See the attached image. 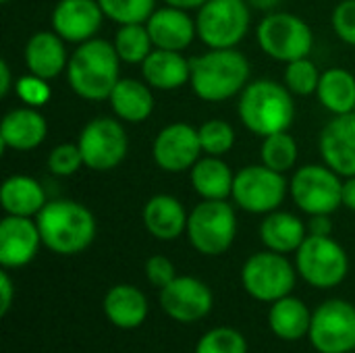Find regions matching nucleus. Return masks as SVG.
<instances>
[{"instance_id":"obj_1","label":"nucleus","mask_w":355,"mask_h":353,"mask_svg":"<svg viewBox=\"0 0 355 353\" xmlns=\"http://www.w3.org/2000/svg\"><path fill=\"white\" fill-rule=\"evenodd\" d=\"M67 79L79 98L89 102L108 100L121 79V58L114 44L102 37L77 44L69 56Z\"/></svg>"},{"instance_id":"obj_2","label":"nucleus","mask_w":355,"mask_h":353,"mask_svg":"<svg viewBox=\"0 0 355 353\" xmlns=\"http://www.w3.org/2000/svg\"><path fill=\"white\" fill-rule=\"evenodd\" d=\"M189 85L204 102H227L239 96L250 83V60L235 48H210L208 52L189 58Z\"/></svg>"},{"instance_id":"obj_3","label":"nucleus","mask_w":355,"mask_h":353,"mask_svg":"<svg viewBox=\"0 0 355 353\" xmlns=\"http://www.w3.org/2000/svg\"><path fill=\"white\" fill-rule=\"evenodd\" d=\"M44 248L58 256L85 252L98 233L96 216L75 200H50L35 216Z\"/></svg>"},{"instance_id":"obj_4","label":"nucleus","mask_w":355,"mask_h":353,"mask_svg":"<svg viewBox=\"0 0 355 353\" xmlns=\"http://www.w3.org/2000/svg\"><path fill=\"white\" fill-rule=\"evenodd\" d=\"M237 114L245 129L258 137L289 131L295 119L293 94L272 79H256L239 94Z\"/></svg>"},{"instance_id":"obj_5","label":"nucleus","mask_w":355,"mask_h":353,"mask_svg":"<svg viewBox=\"0 0 355 353\" xmlns=\"http://www.w3.org/2000/svg\"><path fill=\"white\" fill-rule=\"evenodd\" d=\"M185 235L202 256H223L237 237L235 208L227 200H202L189 212Z\"/></svg>"},{"instance_id":"obj_6","label":"nucleus","mask_w":355,"mask_h":353,"mask_svg":"<svg viewBox=\"0 0 355 353\" xmlns=\"http://www.w3.org/2000/svg\"><path fill=\"white\" fill-rule=\"evenodd\" d=\"M297 275L316 289H335L349 275V256L331 235H308L295 252Z\"/></svg>"},{"instance_id":"obj_7","label":"nucleus","mask_w":355,"mask_h":353,"mask_svg":"<svg viewBox=\"0 0 355 353\" xmlns=\"http://www.w3.org/2000/svg\"><path fill=\"white\" fill-rule=\"evenodd\" d=\"M256 40L266 56L285 64L310 56L314 48L310 25L302 17L285 10L268 12L256 27Z\"/></svg>"},{"instance_id":"obj_8","label":"nucleus","mask_w":355,"mask_h":353,"mask_svg":"<svg viewBox=\"0 0 355 353\" xmlns=\"http://www.w3.org/2000/svg\"><path fill=\"white\" fill-rule=\"evenodd\" d=\"M297 268L279 252H258L241 266V285L256 302L272 304L293 293L297 283Z\"/></svg>"},{"instance_id":"obj_9","label":"nucleus","mask_w":355,"mask_h":353,"mask_svg":"<svg viewBox=\"0 0 355 353\" xmlns=\"http://www.w3.org/2000/svg\"><path fill=\"white\" fill-rule=\"evenodd\" d=\"M289 196L308 216L333 214L343 206V181L327 164H306L293 173Z\"/></svg>"},{"instance_id":"obj_10","label":"nucleus","mask_w":355,"mask_h":353,"mask_svg":"<svg viewBox=\"0 0 355 353\" xmlns=\"http://www.w3.org/2000/svg\"><path fill=\"white\" fill-rule=\"evenodd\" d=\"M77 146L81 150L83 164L89 171L108 173L125 160L129 137L121 119L94 117L79 131Z\"/></svg>"},{"instance_id":"obj_11","label":"nucleus","mask_w":355,"mask_h":353,"mask_svg":"<svg viewBox=\"0 0 355 353\" xmlns=\"http://www.w3.org/2000/svg\"><path fill=\"white\" fill-rule=\"evenodd\" d=\"M289 193V183L283 173L266 164H250L235 173L233 202L250 214H270L279 210Z\"/></svg>"},{"instance_id":"obj_12","label":"nucleus","mask_w":355,"mask_h":353,"mask_svg":"<svg viewBox=\"0 0 355 353\" xmlns=\"http://www.w3.org/2000/svg\"><path fill=\"white\" fill-rule=\"evenodd\" d=\"M198 37L208 48H235L250 31L245 0H208L198 8Z\"/></svg>"},{"instance_id":"obj_13","label":"nucleus","mask_w":355,"mask_h":353,"mask_svg":"<svg viewBox=\"0 0 355 353\" xmlns=\"http://www.w3.org/2000/svg\"><path fill=\"white\" fill-rule=\"evenodd\" d=\"M308 339L318 353L355 352V306L347 300H327L312 312Z\"/></svg>"},{"instance_id":"obj_14","label":"nucleus","mask_w":355,"mask_h":353,"mask_svg":"<svg viewBox=\"0 0 355 353\" xmlns=\"http://www.w3.org/2000/svg\"><path fill=\"white\" fill-rule=\"evenodd\" d=\"M158 302L162 312L171 320L181 325H193L204 320L212 312L214 293L198 277L183 275L160 289Z\"/></svg>"},{"instance_id":"obj_15","label":"nucleus","mask_w":355,"mask_h":353,"mask_svg":"<svg viewBox=\"0 0 355 353\" xmlns=\"http://www.w3.org/2000/svg\"><path fill=\"white\" fill-rule=\"evenodd\" d=\"M200 133L187 123H171L158 131L152 144V156L158 169L171 175L191 171L202 158Z\"/></svg>"},{"instance_id":"obj_16","label":"nucleus","mask_w":355,"mask_h":353,"mask_svg":"<svg viewBox=\"0 0 355 353\" xmlns=\"http://www.w3.org/2000/svg\"><path fill=\"white\" fill-rule=\"evenodd\" d=\"M44 246L35 218L6 214L0 221V266L17 270L33 262Z\"/></svg>"},{"instance_id":"obj_17","label":"nucleus","mask_w":355,"mask_h":353,"mask_svg":"<svg viewBox=\"0 0 355 353\" xmlns=\"http://www.w3.org/2000/svg\"><path fill=\"white\" fill-rule=\"evenodd\" d=\"M104 12L98 0H58L52 10V29L67 44H83L98 35Z\"/></svg>"},{"instance_id":"obj_18","label":"nucleus","mask_w":355,"mask_h":353,"mask_svg":"<svg viewBox=\"0 0 355 353\" xmlns=\"http://www.w3.org/2000/svg\"><path fill=\"white\" fill-rule=\"evenodd\" d=\"M320 156L329 169L341 177L355 175V117H333L320 133Z\"/></svg>"},{"instance_id":"obj_19","label":"nucleus","mask_w":355,"mask_h":353,"mask_svg":"<svg viewBox=\"0 0 355 353\" xmlns=\"http://www.w3.org/2000/svg\"><path fill=\"white\" fill-rule=\"evenodd\" d=\"M146 27L150 31L154 48L160 50L183 52L198 37L196 19L189 17L185 8L171 6V4L156 8L152 17L146 21Z\"/></svg>"},{"instance_id":"obj_20","label":"nucleus","mask_w":355,"mask_h":353,"mask_svg":"<svg viewBox=\"0 0 355 353\" xmlns=\"http://www.w3.org/2000/svg\"><path fill=\"white\" fill-rule=\"evenodd\" d=\"M189 212L185 206L168 193L152 196L141 210V223L146 231L158 241H175L187 231Z\"/></svg>"},{"instance_id":"obj_21","label":"nucleus","mask_w":355,"mask_h":353,"mask_svg":"<svg viewBox=\"0 0 355 353\" xmlns=\"http://www.w3.org/2000/svg\"><path fill=\"white\" fill-rule=\"evenodd\" d=\"M48 135V123L37 108L21 106L4 114L0 123V141L2 148L29 152L44 144Z\"/></svg>"},{"instance_id":"obj_22","label":"nucleus","mask_w":355,"mask_h":353,"mask_svg":"<svg viewBox=\"0 0 355 353\" xmlns=\"http://www.w3.org/2000/svg\"><path fill=\"white\" fill-rule=\"evenodd\" d=\"M69 56L71 54H67V42L54 29L35 31L27 40L23 50V60L27 71L48 81L67 71Z\"/></svg>"},{"instance_id":"obj_23","label":"nucleus","mask_w":355,"mask_h":353,"mask_svg":"<svg viewBox=\"0 0 355 353\" xmlns=\"http://www.w3.org/2000/svg\"><path fill=\"white\" fill-rule=\"evenodd\" d=\"M102 308L108 322L121 331L139 329L150 314V304L146 293L127 283L110 287L104 295Z\"/></svg>"},{"instance_id":"obj_24","label":"nucleus","mask_w":355,"mask_h":353,"mask_svg":"<svg viewBox=\"0 0 355 353\" xmlns=\"http://www.w3.org/2000/svg\"><path fill=\"white\" fill-rule=\"evenodd\" d=\"M141 75L152 89L175 92L189 83L191 62L181 52L154 48L150 56L141 62Z\"/></svg>"},{"instance_id":"obj_25","label":"nucleus","mask_w":355,"mask_h":353,"mask_svg":"<svg viewBox=\"0 0 355 353\" xmlns=\"http://www.w3.org/2000/svg\"><path fill=\"white\" fill-rule=\"evenodd\" d=\"M308 237V225L293 212L275 210L264 214L260 223V241L266 250L279 254H295Z\"/></svg>"},{"instance_id":"obj_26","label":"nucleus","mask_w":355,"mask_h":353,"mask_svg":"<svg viewBox=\"0 0 355 353\" xmlns=\"http://www.w3.org/2000/svg\"><path fill=\"white\" fill-rule=\"evenodd\" d=\"M110 108L123 123L139 125L154 112V94L146 81L139 79H119L112 94L108 96Z\"/></svg>"},{"instance_id":"obj_27","label":"nucleus","mask_w":355,"mask_h":353,"mask_svg":"<svg viewBox=\"0 0 355 353\" xmlns=\"http://www.w3.org/2000/svg\"><path fill=\"white\" fill-rule=\"evenodd\" d=\"M46 204L44 187L29 175H10L0 187V206L6 214L35 218Z\"/></svg>"},{"instance_id":"obj_28","label":"nucleus","mask_w":355,"mask_h":353,"mask_svg":"<svg viewBox=\"0 0 355 353\" xmlns=\"http://www.w3.org/2000/svg\"><path fill=\"white\" fill-rule=\"evenodd\" d=\"M193 191L202 200H229L233 193L235 175L220 156L204 154L189 171Z\"/></svg>"},{"instance_id":"obj_29","label":"nucleus","mask_w":355,"mask_h":353,"mask_svg":"<svg viewBox=\"0 0 355 353\" xmlns=\"http://www.w3.org/2000/svg\"><path fill=\"white\" fill-rule=\"evenodd\" d=\"M312 325V310L295 295L281 298L270 304L268 327L275 337L283 341H300L308 337Z\"/></svg>"},{"instance_id":"obj_30","label":"nucleus","mask_w":355,"mask_h":353,"mask_svg":"<svg viewBox=\"0 0 355 353\" xmlns=\"http://www.w3.org/2000/svg\"><path fill=\"white\" fill-rule=\"evenodd\" d=\"M320 104L333 114H352L355 108V77L341 67L327 69L316 89Z\"/></svg>"},{"instance_id":"obj_31","label":"nucleus","mask_w":355,"mask_h":353,"mask_svg":"<svg viewBox=\"0 0 355 353\" xmlns=\"http://www.w3.org/2000/svg\"><path fill=\"white\" fill-rule=\"evenodd\" d=\"M112 44L116 48L121 62H127V64H141L154 50L146 23L119 25Z\"/></svg>"},{"instance_id":"obj_32","label":"nucleus","mask_w":355,"mask_h":353,"mask_svg":"<svg viewBox=\"0 0 355 353\" xmlns=\"http://www.w3.org/2000/svg\"><path fill=\"white\" fill-rule=\"evenodd\" d=\"M297 156H300L297 141L293 135H289V131H281V133H272V135L262 137L260 160L268 169L285 175L287 171L295 169Z\"/></svg>"},{"instance_id":"obj_33","label":"nucleus","mask_w":355,"mask_h":353,"mask_svg":"<svg viewBox=\"0 0 355 353\" xmlns=\"http://www.w3.org/2000/svg\"><path fill=\"white\" fill-rule=\"evenodd\" d=\"M106 19L116 25L146 23L156 10V0H98Z\"/></svg>"},{"instance_id":"obj_34","label":"nucleus","mask_w":355,"mask_h":353,"mask_svg":"<svg viewBox=\"0 0 355 353\" xmlns=\"http://www.w3.org/2000/svg\"><path fill=\"white\" fill-rule=\"evenodd\" d=\"M320 71L310 56L287 62L285 69V85L293 96H312L320 83Z\"/></svg>"},{"instance_id":"obj_35","label":"nucleus","mask_w":355,"mask_h":353,"mask_svg":"<svg viewBox=\"0 0 355 353\" xmlns=\"http://www.w3.org/2000/svg\"><path fill=\"white\" fill-rule=\"evenodd\" d=\"M198 133H200L202 152L208 156H220L223 158L235 146L233 125L227 123L225 119H210V121L202 123Z\"/></svg>"},{"instance_id":"obj_36","label":"nucleus","mask_w":355,"mask_h":353,"mask_svg":"<svg viewBox=\"0 0 355 353\" xmlns=\"http://www.w3.org/2000/svg\"><path fill=\"white\" fill-rule=\"evenodd\" d=\"M193 353H248V341L237 329L216 327L200 337Z\"/></svg>"},{"instance_id":"obj_37","label":"nucleus","mask_w":355,"mask_h":353,"mask_svg":"<svg viewBox=\"0 0 355 353\" xmlns=\"http://www.w3.org/2000/svg\"><path fill=\"white\" fill-rule=\"evenodd\" d=\"M83 164V156L77 144H58L50 150L48 156V171L56 177H71Z\"/></svg>"},{"instance_id":"obj_38","label":"nucleus","mask_w":355,"mask_h":353,"mask_svg":"<svg viewBox=\"0 0 355 353\" xmlns=\"http://www.w3.org/2000/svg\"><path fill=\"white\" fill-rule=\"evenodd\" d=\"M15 92H17L19 100L25 106H31V108H42L50 100V96H52V89L48 85V79L37 77L33 73L21 75L17 79V83H15Z\"/></svg>"},{"instance_id":"obj_39","label":"nucleus","mask_w":355,"mask_h":353,"mask_svg":"<svg viewBox=\"0 0 355 353\" xmlns=\"http://www.w3.org/2000/svg\"><path fill=\"white\" fill-rule=\"evenodd\" d=\"M331 23L341 42L355 46V0H341L333 10Z\"/></svg>"},{"instance_id":"obj_40","label":"nucleus","mask_w":355,"mask_h":353,"mask_svg":"<svg viewBox=\"0 0 355 353\" xmlns=\"http://www.w3.org/2000/svg\"><path fill=\"white\" fill-rule=\"evenodd\" d=\"M144 273H146V279L150 285H154L156 289H162L166 287L168 283H173L179 275L175 270V264L162 256V254H156V256H150L146 260V266H144Z\"/></svg>"},{"instance_id":"obj_41","label":"nucleus","mask_w":355,"mask_h":353,"mask_svg":"<svg viewBox=\"0 0 355 353\" xmlns=\"http://www.w3.org/2000/svg\"><path fill=\"white\" fill-rule=\"evenodd\" d=\"M15 283L8 275L6 268H2L0 273V316H6L15 304Z\"/></svg>"},{"instance_id":"obj_42","label":"nucleus","mask_w":355,"mask_h":353,"mask_svg":"<svg viewBox=\"0 0 355 353\" xmlns=\"http://www.w3.org/2000/svg\"><path fill=\"white\" fill-rule=\"evenodd\" d=\"M331 233H333L331 214H316V216H310L308 235H331Z\"/></svg>"},{"instance_id":"obj_43","label":"nucleus","mask_w":355,"mask_h":353,"mask_svg":"<svg viewBox=\"0 0 355 353\" xmlns=\"http://www.w3.org/2000/svg\"><path fill=\"white\" fill-rule=\"evenodd\" d=\"M343 206L355 212V175L343 181Z\"/></svg>"},{"instance_id":"obj_44","label":"nucleus","mask_w":355,"mask_h":353,"mask_svg":"<svg viewBox=\"0 0 355 353\" xmlns=\"http://www.w3.org/2000/svg\"><path fill=\"white\" fill-rule=\"evenodd\" d=\"M12 87V79H10V67L6 60H0V96H8Z\"/></svg>"},{"instance_id":"obj_45","label":"nucleus","mask_w":355,"mask_h":353,"mask_svg":"<svg viewBox=\"0 0 355 353\" xmlns=\"http://www.w3.org/2000/svg\"><path fill=\"white\" fill-rule=\"evenodd\" d=\"M166 4L171 6H179V8H185V10H191V8H200L204 6L208 0H164Z\"/></svg>"},{"instance_id":"obj_46","label":"nucleus","mask_w":355,"mask_h":353,"mask_svg":"<svg viewBox=\"0 0 355 353\" xmlns=\"http://www.w3.org/2000/svg\"><path fill=\"white\" fill-rule=\"evenodd\" d=\"M252 6H256V8H260V10H268V12H272L279 4H281V0H248Z\"/></svg>"},{"instance_id":"obj_47","label":"nucleus","mask_w":355,"mask_h":353,"mask_svg":"<svg viewBox=\"0 0 355 353\" xmlns=\"http://www.w3.org/2000/svg\"><path fill=\"white\" fill-rule=\"evenodd\" d=\"M0 2H2V4H6V2H10V0H0Z\"/></svg>"},{"instance_id":"obj_48","label":"nucleus","mask_w":355,"mask_h":353,"mask_svg":"<svg viewBox=\"0 0 355 353\" xmlns=\"http://www.w3.org/2000/svg\"><path fill=\"white\" fill-rule=\"evenodd\" d=\"M352 114H354V117H355V108H354V112H352Z\"/></svg>"},{"instance_id":"obj_49","label":"nucleus","mask_w":355,"mask_h":353,"mask_svg":"<svg viewBox=\"0 0 355 353\" xmlns=\"http://www.w3.org/2000/svg\"><path fill=\"white\" fill-rule=\"evenodd\" d=\"M349 353H355V352H349Z\"/></svg>"},{"instance_id":"obj_50","label":"nucleus","mask_w":355,"mask_h":353,"mask_svg":"<svg viewBox=\"0 0 355 353\" xmlns=\"http://www.w3.org/2000/svg\"><path fill=\"white\" fill-rule=\"evenodd\" d=\"M245 2H248V0H245Z\"/></svg>"}]
</instances>
